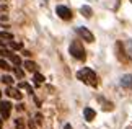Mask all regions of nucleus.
<instances>
[{
    "instance_id": "12",
    "label": "nucleus",
    "mask_w": 132,
    "mask_h": 129,
    "mask_svg": "<svg viewBox=\"0 0 132 129\" xmlns=\"http://www.w3.org/2000/svg\"><path fill=\"white\" fill-rule=\"evenodd\" d=\"M0 39H8V41H12V39H13V34L8 33V31H0Z\"/></svg>"
},
{
    "instance_id": "6",
    "label": "nucleus",
    "mask_w": 132,
    "mask_h": 129,
    "mask_svg": "<svg viewBox=\"0 0 132 129\" xmlns=\"http://www.w3.org/2000/svg\"><path fill=\"white\" fill-rule=\"evenodd\" d=\"M0 113H2L3 119H8L10 113H12V103H10V101H2V103H0Z\"/></svg>"
},
{
    "instance_id": "7",
    "label": "nucleus",
    "mask_w": 132,
    "mask_h": 129,
    "mask_svg": "<svg viewBox=\"0 0 132 129\" xmlns=\"http://www.w3.org/2000/svg\"><path fill=\"white\" fill-rule=\"evenodd\" d=\"M121 85L127 90H132V74H126L121 77Z\"/></svg>"
},
{
    "instance_id": "29",
    "label": "nucleus",
    "mask_w": 132,
    "mask_h": 129,
    "mask_svg": "<svg viewBox=\"0 0 132 129\" xmlns=\"http://www.w3.org/2000/svg\"><path fill=\"white\" fill-rule=\"evenodd\" d=\"M0 96H2V92H0Z\"/></svg>"
},
{
    "instance_id": "8",
    "label": "nucleus",
    "mask_w": 132,
    "mask_h": 129,
    "mask_svg": "<svg viewBox=\"0 0 132 129\" xmlns=\"http://www.w3.org/2000/svg\"><path fill=\"white\" fill-rule=\"evenodd\" d=\"M8 96H12V98H15V100H21L23 98V95H21V92L20 90H16V88H13V87H8L7 88V92H5Z\"/></svg>"
},
{
    "instance_id": "27",
    "label": "nucleus",
    "mask_w": 132,
    "mask_h": 129,
    "mask_svg": "<svg viewBox=\"0 0 132 129\" xmlns=\"http://www.w3.org/2000/svg\"><path fill=\"white\" fill-rule=\"evenodd\" d=\"M29 127H31V129H36V127H34V124H33V123H29Z\"/></svg>"
},
{
    "instance_id": "2",
    "label": "nucleus",
    "mask_w": 132,
    "mask_h": 129,
    "mask_svg": "<svg viewBox=\"0 0 132 129\" xmlns=\"http://www.w3.org/2000/svg\"><path fill=\"white\" fill-rule=\"evenodd\" d=\"M69 52L72 54V57H75L77 60H85L87 59V52H85V48L80 41H72L69 46Z\"/></svg>"
},
{
    "instance_id": "21",
    "label": "nucleus",
    "mask_w": 132,
    "mask_h": 129,
    "mask_svg": "<svg viewBox=\"0 0 132 129\" xmlns=\"http://www.w3.org/2000/svg\"><path fill=\"white\" fill-rule=\"evenodd\" d=\"M15 75H16V77H18V79H23V75H24V72H23L21 69H18V67H16V69H15Z\"/></svg>"
},
{
    "instance_id": "24",
    "label": "nucleus",
    "mask_w": 132,
    "mask_h": 129,
    "mask_svg": "<svg viewBox=\"0 0 132 129\" xmlns=\"http://www.w3.org/2000/svg\"><path fill=\"white\" fill-rule=\"evenodd\" d=\"M3 10H7V7H5V5H0V12H3Z\"/></svg>"
},
{
    "instance_id": "3",
    "label": "nucleus",
    "mask_w": 132,
    "mask_h": 129,
    "mask_svg": "<svg viewBox=\"0 0 132 129\" xmlns=\"http://www.w3.org/2000/svg\"><path fill=\"white\" fill-rule=\"evenodd\" d=\"M116 57H118L122 64H127L130 62V56H129V51H126L124 48V43L122 41H116Z\"/></svg>"
},
{
    "instance_id": "25",
    "label": "nucleus",
    "mask_w": 132,
    "mask_h": 129,
    "mask_svg": "<svg viewBox=\"0 0 132 129\" xmlns=\"http://www.w3.org/2000/svg\"><path fill=\"white\" fill-rule=\"evenodd\" d=\"M64 129H73V127L70 126V124H65V126H64Z\"/></svg>"
},
{
    "instance_id": "19",
    "label": "nucleus",
    "mask_w": 132,
    "mask_h": 129,
    "mask_svg": "<svg viewBox=\"0 0 132 129\" xmlns=\"http://www.w3.org/2000/svg\"><path fill=\"white\" fill-rule=\"evenodd\" d=\"M0 56H2V57H10L12 52H10L8 49H2V48H0Z\"/></svg>"
},
{
    "instance_id": "23",
    "label": "nucleus",
    "mask_w": 132,
    "mask_h": 129,
    "mask_svg": "<svg viewBox=\"0 0 132 129\" xmlns=\"http://www.w3.org/2000/svg\"><path fill=\"white\" fill-rule=\"evenodd\" d=\"M0 20H2V21H5V20H8V17H7V15H2V17H0Z\"/></svg>"
},
{
    "instance_id": "5",
    "label": "nucleus",
    "mask_w": 132,
    "mask_h": 129,
    "mask_svg": "<svg viewBox=\"0 0 132 129\" xmlns=\"http://www.w3.org/2000/svg\"><path fill=\"white\" fill-rule=\"evenodd\" d=\"M55 13H57L62 20H65V21L72 20V10L67 8V7H64V5H59V7L55 8Z\"/></svg>"
},
{
    "instance_id": "1",
    "label": "nucleus",
    "mask_w": 132,
    "mask_h": 129,
    "mask_svg": "<svg viewBox=\"0 0 132 129\" xmlns=\"http://www.w3.org/2000/svg\"><path fill=\"white\" fill-rule=\"evenodd\" d=\"M77 79L82 80L83 84H87L90 87H98V75L95 74L90 67H83L77 72Z\"/></svg>"
},
{
    "instance_id": "15",
    "label": "nucleus",
    "mask_w": 132,
    "mask_h": 129,
    "mask_svg": "<svg viewBox=\"0 0 132 129\" xmlns=\"http://www.w3.org/2000/svg\"><path fill=\"white\" fill-rule=\"evenodd\" d=\"M2 82H3V84H7L8 87L13 85V79H12L10 75H3V77H2Z\"/></svg>"
},
{
    "instance_id": "18",
    "label": "nucleus",
    "mask_w": 132,
    "mask_h": 129,
    "mask_svg": "<svg viewBox=\"0 0 132 129\" xmlns=\"http://www.w3.org/2000/svg\"><path fill=\"white\" fill-rule=\"evenodd\" d=\"M10 59H12V62H13L15 65H20V64H21V59H20L18 56H15V54H12V56H10Z\"/></svg>"
},
{
    "instance_id": "28",
    "label": "nucleus",
    "mask_w": 132,
    "mask_h": 129,
    "mask_svg": "<svg viewBox=\"0 0 132 129\" xmlns=\"http://www.w3.org/2000/svg\"><path fill=\"white\" fill-rule=\"evenodd\" d=\"M2 126H3V121H2V118H0V129H2Z\"/></svg>"
},
{
    "instance_id": "11",
    "label": "nucleus",
    "mask_w": 132,
    "mask_h": 129,
    "mask_svg": "<svg viewBox=\"0 0 132 129\" xmlns=\"http://www.w3.org/2000/svg\"><path fill=\"white\" fill-rule=\"evenodd\" d=\"M24 67H26L28 72H38V64L33 62V60H24Z\"/></svg>"
},
{
    "instance_id": "14",
    "label": "nucleus",
    "mask_w": 132,
    "mask_h": 129,
    "mask_svg": "<svg viewBox=\"0 0 132 129\" xmlns=\"http://www.w3.org/2000/svg\"><path fill=\"white\" fill-rule=\"evenodd\" d=\"M15 127H16V129H26L21 118H16V119H15Z\"/></svg>"
},
{
    "instance_id": "30",
    "label": "nucleus",
    "mask_w": 132,
    "mask_h": 129,
    "mask_svg": "<svg viewBox=\"0 0 132 129\" xmlns=\"http://www.w3.org/2000/svg\"><path fill=\"white\" fill-rule=\"evenodd\" d=\"M129 2H130V3H132V0H129Z\"/></svg>"
},
{
    "instance_id": "26",
    "label": "nucleus",
    "mask_w": 132,
    "mask_h": 129,
    "mask_svg": "<svg viewBox=\"0 0 132 129\" xmlns=\"http://www.w3.org/2000/svg\"><path fill=\"white\" fill-rule=\"evenodd\" d=\"M0 46H5V41L3 39H0Z\"/></svg>"
},
{
    "instance_id": "16",
    "label": "nucleus",
    "mask_w": 132,
    "mask_h": 129,
    "mask_svg": "<svg viewBox=\"0 0 132 129\" xmlns=\"http://www.w3.org/2000/svg\"><path fill=\"white\" fill-rule=\"evenodd\" d=\"M18 88H24V90H28V93H31V95H33V88L26 84V82H21V84L18 85Z\"/></svg>"
},
{
    "instance_id": "20",
    "label": "nucleus",
    "mask_w": 132,
    "mask_h": 129,
    "mask_svg": "<svg viewBox=\"0 0 132 129\" xmlns=\"http://www.w3.org/2000/svg\"><path fill=\"white\" fill-rule=\"evenodd\" d=\"M10 46H12L13 49H16V51L23 48V44H21V43H13V41H10Z\"/></svg>"
},
{
    "instance_id": "22",
    "label": "nucleus",
    "mask_w": 132,
    "mask_h": 129,
    "mask_svg": "<svg viewBox=\"0 0 132 129\" xmlns=\"http://www.w3.org/2000/svg\"><path fill=\"white\" fill-rule=\"evenodd\" d=\"M36 123H38V124H41V123H43V116L39 115V113L36 115Z\"/></svg>"
},
{
    "instance_id": "17",
    "label": "nucleus",
    "mask_w": 132,
    "mask_h": 129,
    "mask_svg": "<svg viewBox=\"0 0 132 129\" xmlns=\"http://www.w3.org/2000/svg\"><path fill=\"white\" fill-rule=\"evenodd\" d=\"M0 69H5V70H10L12 67H10V64L7 62V60H3V59H0Z\"/></svg>"
},
{
    "instance_id": "13",
    "label": "nucleus",
    "mask_w": 132,
    "mask_h": 129,
    "mask_svg": "<svg viewBox=\"0 0 132 129\" xmlns=\"http://www.w3.org/2000/svg\"><path fill=\"white\" fill-rule=\"evenodd\" d=\"M43 82H44V77L41 74H38V72H34V84H36V85H41Z\"/></svg>"
},
{
    "instance_id": "4",
    "label": "nucleus",
    "mask_w": 132,
    "mask_h": 129,
    "mask_svg": "<svg viewBox=\"0 0 132 129\" xmlns=\"http://www.w3.org/2000/svg\"><path fill=\"white\" fill-rule=\"evenodd\" d=\"M78 34H80V38H82L83 41H87V43H93L95 41V34L90 31L88 28H85V26H78L77 29H75Z\"/></svg>"
},
{
    "instance_id": "9",
    "label": "nucleus",
    "mask_w": 132,
    "mask_h": 129,
    "mask_svg": "<svg viewBox=\"0 0 132 129\" xmlns=\"http://www.w3.org/2000/svg\"><path fill=\"white\" fill-rule=\"evenodd\" d=\"M83 116H85V119L90 123V121H93L96 118V111L93 110V108H85V110H83Z\"/></svg>"
},
{
    "instance_id": "10",
    "label": "nucleus",
    "mask_w": 132,
    "mask_h": 129,
    "mask_svg": "<svg viewBox=\"0 0 132 129\" xmlns=\"http://www.w3.org/2000/svg\"><path fill=\"white\" fill-rule=\"evenodd\" d=\"M80 13H82L85 18H91V15H93V10H91L88 5H83V7H80Z\"/></svg>"
}]
</instances>
